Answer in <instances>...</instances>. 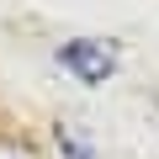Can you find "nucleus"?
<instances>
[{
  "label": "nucleus",
  "mask_w": 159,
  "mask_h": 159,
  "mask_svg": "<svg viewBox=\"0 0 159 159\" xmlns=\"http://www.w3.org/2000/svg\"><path fill=\"white\" fill-rule=\"evenodd\" d=\"M53 58L80 80V85H106L117 74V64H122V53H117L111 37H69V43L53 48Z\"/></svg>",
  "instance_id": "nucleus-1"
},
{
  "label": "nucleus",
  "mask_w": 159,
  "mask_h": 159,
  "mask_svg": "<svg viewBox=\"0 0 159 159\" xmlns=\"http://www.w3.org/2000/svg\"><path fill=\"white\" fill-rule=\"evenodd\" d=\"M0 159H37V148H27V143H0Z\"/></svg>",
  "instance_id": "nucleus-3"
},
{
  "label": "nucleus",
  "mask_w": 159,
  "mask_h": 159,
  "mask_svg": "<svg viewBox=\"0 0 159 159\" xmlns=\"http://www.w3.org/2000/svg\"><path fill=\"white\" fill-rule=\"evenodd\" d=\"M53 143H58V154H64V159H96V148H90L85 138H80L74 127H64V122L53 127Z\"/></svg>",
  "instance_id": "nucleus-2"
}]
</instances>
